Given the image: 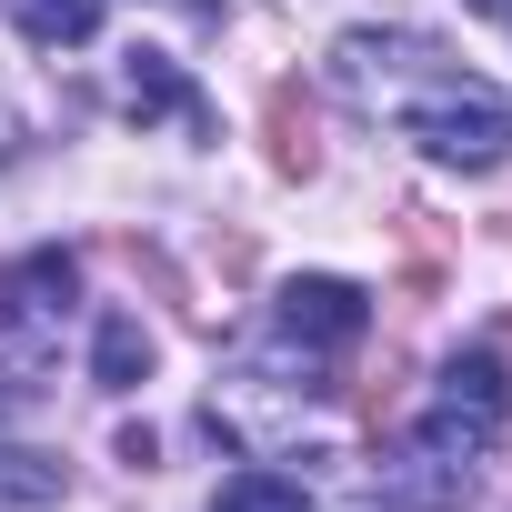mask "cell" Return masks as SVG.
Returning <instances> with one entry per match:
<instances>
[{
    "label": "cell",
    "instance_id": "6da1fadb",
    "mask_svg": "<svg viewBox=\"0 0 512 512\" xmlns=\"http://www.w3.org/2000/svg\"><path fill=\"white\" fill-rule=\"evenodd\" d=\"M332 382H322V352H302V342H251L221 382H211V432H231L241 452H272V442H292L302 422H312V402H322Z\"/></svg>",
    "mask_w": 512,
    "mask_h": 512
},
{
    "label": "cell",
    "instance_id": "7a4b0ae2",
    "mask_svg": "<svg viewBox=\"0 0 512 512\" xmlns=\"http://www.w3.org/2000/svg\"><path fill=\"white\" fill-rule=\"evenodd\" d=\"M392 111H402V131H412L442 171H502V161H512V101H502L492 81H472L452 51H442Z\"/></svg>",
    "mask_w": 512,
    "mask_h": 512
},
{
    "label": "cell",
    "instance_id": "3957f363",
    "mask_svg": "<svg viewBox=\"0 0 512 512\" xmlns=\"http://www.w3.org/2000/svg\"><path fill=\"white\" fill-rule=\"evenodd\" d=\"M472 472H482V452H472L462 432H442V422H422L402 452H382V462H372L382 502H402V512H442V502H462V492H472Z\"/></svg>",
    "mask_w": 512,
    "mask_h": 512
},
{
    "label": "cell",
    "instance_id": "277c9868",
    "mask_svg": "<svg viewBox=\"0 0 512 512\" xmlns=\"http://www.w3.org/2000/svg\"><path fill=\"white\" fill-rule=\"evenodd\" d=\"M81 272H71V251H31V262L0 272V352H51L61 342V312H71Z\"/></svg>",
    "mask_w": 512,
    "mask_h": 512
},
{
    "label": "cell",
    "instance_id": "5b68a950",
    "mask_svg": "<svg viewBox=\"0 0 512 512\" xmlns=\"http://www.w3.org/2000/svg\"><path fill=\"white\" fill-rule=\"evenodd\" d=\"M272 332L332 362V352H352V342L372 332V292H362V282H332V272H302V282H282V302H272Z\"/></svg>",
    "mask_w": 512,
    "mask_h": 512
},
{
    "label": "cell",
    "instance_id": "8992f818",
    "mask_svg": "<svg viewBox=\"0 0 512 512\" xmlns=\"http://www.w3.org/2000/svg\"><path fill=\"white\" fill-rule=\"evenodd\" d=\"M432 422L462 432L472 452H492L502 422H512V372H502V352H452L442 382H432Z\"/></svg>",
    "mask_w": 512,
    "mask_h": 512
},
{
    "label": "cell",
    "instance_id": "52a82bcc",
    "mask_svg": "<svg viewBox=\"0 0 512 512\" xmlns=\"http://www.w3.org/2000/svg\"><path fill=\"white\" fill-rule=\"evenodd\" d=\"M432 61H442V41H422V31H342L332 41V81L352 101H402Z\"/></svg>",
    "mask_w": 512,
    "mask_h": 512
},
{
    "label": "cell",
    "instance_id": "ba28073f",
    "mask_svg": "<svg viewBox=\"0 0 512 512\" xmlns=\"http://www.w3.org/2000/svg\"><path fill=\"white\" fill-rule=\"evenodd\" d=\"M121 111H141V121H201V91L161 51H121Z\"/></svg>",
    "mask_w": 512,
    "mask_h": 512
},
{
    "label": "cell",
    "instance_id": "9c48e42d",
    "mask_svg": "<svg viewBox=\"0 0 512 512\" xmlns=\"http://www.w3.org/2000/svg\"><path fill=\"white\" fill-rule=\"evenodd\" d=\"M141 372H151V332H141L131 312H111V322H101V352H91V382H101V392H141Z\"/></svg>",
    "mask_w": 512,
    "mask_h": 512
},
{
    "label": "cell",
    "instance_id": "30bf717a",
    "mask_svg": "<svg viewBox=\"0 0 512 512\" xmlns=\"http://www.w3.org/2000/svg\"><path fill=\"white\" fill-rule=\"evenodd\" d=\"M211 512H312V482H292V472H272V462H251V472L221 482Z\"/></svg>",
    "mask_w": 512,
    "mask_h": 512
},
{
    "label": "cell",
    "instance_id": "8fae6325",
    "mask_svg": "<svg viewBox=\"0 0 512 512\" xmlns=\"http://www.w3.org/2000/svg\"><path fill=\"white\" fill-rule=\"evenodd\" d=\"M71 492V462L31 452V442H0V502H61Z\"/></svg>",
    "mask_w": 512,
    "mask_h": 512
},
{
    "label": "cell",
    "instance_id": "7c38bea8",
    "mask_svg": "<svg viewBox=\"0 0 512 512\" xmlns=\"http://www.w3.org/2000/svg\"><path fill=\"white\" fill-rule=\"evenodd\" d=\"M11 21H21L31 41L71 51V41H91V31H101V0H11Z\"/></svg>",
    "mask_w": 512,
    "mask_h": 512
},
{
    "label": "cell",
    "instance_id": "4fadbf2b",
    "mask_svg": "<svg viewBox=\"0 0 512 512\" xmlns=\"http://www.w3.org/2000/svg\"><path fill=\"white\" fill-rule=\"evenodd\" d=\"M272 161H282L292 181L322 161V141H312V101H302V91H272Z\"/></svg>",
    "mask_w": 512,
    "mask_h": 512
},
{
    "label": "cell",
    "instance_id": "5bb4252c",
    "mask_svg": "<svg viewBox=\"0 0 512 512\" xmlns=\"http://www.w3.org/2000/svg\"><path fill=\"white\" fill-rule=\"evenodd\" d=\"M41 402V362L31 352H0V412H31Z\"/></svg>",
    "mask_w": 512,
    "mask_h": 512
},
{
    "label": "cell",
    "instance_id": "9a60e30c",
    "mask_svg": "<svg viewBox=\"0 0 512 512\" xmlns=\"http://www.w3.org/2000/svg\"><path fill=\"white\" fill-rule=\"evenodd\" d=\"M472 11H482V21H512V0H472Z\"/></svg>",
    "mask_w": 512,
    "mask_h": 512
}]
</instances>
